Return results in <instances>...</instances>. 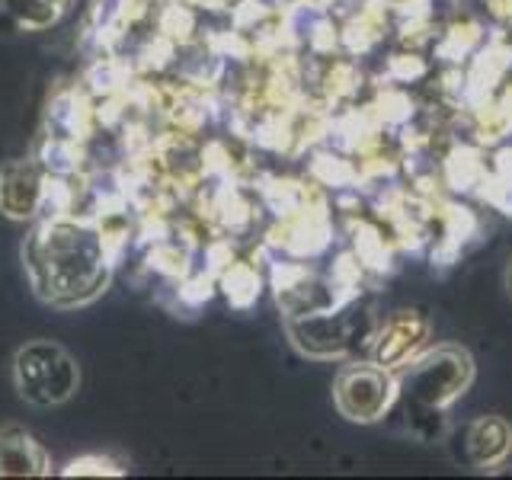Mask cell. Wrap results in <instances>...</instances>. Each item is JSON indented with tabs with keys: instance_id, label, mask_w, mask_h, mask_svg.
<instances>
[{
	"instance_id": "6da1fadb",
	"label": "cell",
	"mask_w": 512,
	"mask_h": 480,
	"mask_svg": "<svg viewBox=\"0 0 512 480\" xmlns=\"http://www.w3.org/2000/svg\"><path fill=\"white\" fill-rule=\"evenodd\" d=\"M36 292L55 304H80L103 292L109 279L106 240L77 221H52L26 250Z\"/></svg>"
},
{
	"instance_id": "7a4b0ae2",
	"label": "cell",
	"mask_w": 512,
	"mask_h": 480,
	"mask_svg": "<svg viewBox=\"0 0 512 480\" xmlns=\"http://www.w3.org/2000/svg\"><path fill=\"white\" fill-rule=\"evenodd\" d=\"M13 375H16L20 394L36 407L64 404L80 384L77 362L68 356V349H61L58 343H48V340L26 343L16 352Z\"/></svg>"
},
{
	"instance_id": "3957f363",
	"label": "cell",
	"mask_w": 512,
	"mask_h": 480,
	"mask_svg": "<svg viewBox=\"0 0 512 480\" xmlns=\"http://www.w3.org/2000/svg\"><path fill=\"white\" fill-rule=\"evenodd\" d=\"M471 381V359L458 349H439L420 359L404 378V394L416 404L442 407L461 394Z\"/></svg>"
},
{
	"instance_id": "277c9868",
	"label": "cell",
	"mask_w": 512,
	"mask_h": 480,
	"mask_svg": "<svg viewBox=\"0 0 512 480\" xmlns=\"http://www.w3.org/2000/svg\"><path fill=\"white\" fill-rule=\"evenodd\" d=\"M394 394L391 378L378 368H349L336 381V407L356 423H372L388 410Z\"/></svg>"
},
{
	"instance_id": "5b68a950",
	"label": "cell",
	"mask_w": 512,
	"mask_h": 480,
	"mask_svg": "<svg viewBox=\"0 0 512 480\" xmlns=\"http://www.w3.org/2000/svg\"><path fill=\"white\" fill-rule=\"evenodd\" d=\"M45 199V183L36 164H7L0 170V212L7 218H29Z\"/></svg>"
},
{
	"instance_id": "8992f818",
	"label": "cell",
	"mask_w": 512,
	"mask_h": 480,
	"mask_svg": "<svg viewBox=\"0 0 512 480\" xmlns=\"http://www.w3.org/2000/svg\"><path fill=\"white\" fill-rule=\"evenodd\" d=\"M48 474L45 448L20 426L0 429V477H42Z\"/></svg>"
},
{
	"instance_id": "52a82bcc",
	"label": "cell",
	"mask_w": 512,
	"mask_h": 480,
	"mask_svg": "<svg viewBox=\"0 0 512 480\" xmlns=\"http://www.w3.org/2000/svg\"><path fill=\"white\" fill-rule=\"evenodd\" d=\"M512 445V432L503 420H496V416H487V420H480L468 429V452H471V464H496Z\"/></svg>"
},
{
	"instance_id": "ba28073f",
	"label": "cell",
	"mask_w": 512,
	"mask_h": 480,
	"mask_svg": "<svg viewBox=\"0 0 512 480\" xmlns=\"http://www.w3.org/2000/svg\"><path fill=\"white\" fill-rule=\"evenodd\" d=\"M68 4L71 0H10V10L20 16V23H26L29 29H42V26H52Z\"/></svg>"
},
{
	"instance_id": "9c48e42d",
	"label": "cell",
	"mask_w": 512,
	"mask_h": 480,
	"mask_svg": "<svg viewBox=\"0 0 512 480\" xmlns=\"http://www.w3.org/2000/svg\"><path fill=\"white\" fill-rule=\"evenodd\" d=\"M64 474L68 477H119L122 468L112 458L106 455H84V458H74L68 468H64Z\"/></svg>"
},
{
	"instance_id": "30bf717a",
	"label": "cell",
	"mask_w": 512,
	"mask_h": 480,
	"mask_svg": "<svg viewBox=\"0 0 512 480\" xmlns=\"http://www.w3.org/2000/svg\"><path fill=\"white\" fill-rule=\"evenodd\" d=\"M506 288H509V295H512V263H509V269H506Z\"/></svg>"
}]
</instances>
